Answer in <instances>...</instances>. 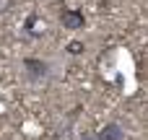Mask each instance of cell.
I'll use <instances>...</instances> for the list:
<instances>
[{"instance_id": "2", "label": "cell", "mask_w": 148, "mask_h": 140, "mask_svg": "<svg viewBox=\"0 0 148 140\" xmlns=\"http://www.w3.org/2000/svg\"><path fill=\"white\" fill-rule=\"evenodd\" d=\"M60 23L62 29H70V31H78L86 26V16L81 8H62L60 10Z\"/></svg>"}, {"instance_id": "1", "label": "cell", "mask_w": 148, "mask_h": 140, "mask_svg": "<svg viewBox=\"0 0 148 140\" xmlns=\"http://www.w3.org/2000/svg\"><path fill=\"white\" fill-rule=\"evenodd\" d=\"M23 70H26V78L31 83H39V81H44L49 75V65L44 60H39V57H26L23 60Z\"/></svg>"}, {"instance_id": "4", "label": "cell", "mask_w": 148, "mask_h": 140, "mask_svg": "<svg viewBox=\"0 0 148 140\" xmlns=\"http://www.w3.org/2000/svg\"><path fill=\"white\" fill-rule=\"evenodd\" d=\"M36 21H39L36 13H29V16H26V21H23V34H26V36H42V34L36 31Z\"/></svg>"}, {"instance_id": "3", "label": "cell", "mask_w": 148, "mask_h": 140, "mask_svg": "<svg viewBox=\"0 0 148 140\" xmlns=\"http://www.w3.org/2000/svg\"><path fill=\"white\" fill-rule=\"evenodd\" d=\"M125 132H122V125L120 122H107L99 132H96V140H122Z\"/></svg>"}, {"instance_id": "5", "label": "cell", "mask_w": 148, "mask_h": 140, "mask_svg": "<svg viewBox=\"0 0 148 140\" xmlns=\"http://www.w3.org/2000/svg\"><path fill=\"white\" fill-rule=\"evenodd\" d=\"M65 52L78 57V55H83V52H86V44H83V42H68V44H65Z\"/></svg>"}, {"instance_id": "6", "label": "cell", "mask_w": 148, "mask_h": 140, "mask_svg": "<svg viewBox=\"0 0 148 140\" xmlns=\"http://www.w3.org/2000/svg\"><path fill=\"white\" fill-rule=\"evenodd\" d=\"M10 5H13V0H0V16H3L5 10H10Z\"/></svg>"}, {"instance_id": "7", "label": "cell", "mask_w": 148, "mask_h": 140, "mask_svg": "<svg viewBox=\"0 0 148 140\" xmlns=\"http://www.w3.org/2000/svg\"><path fill=\"white\" fill-rule=\"evenodd\" d=\"M81 140H96V135H88V132H83V135H81Z\"/></svg>"}]
</instances>
